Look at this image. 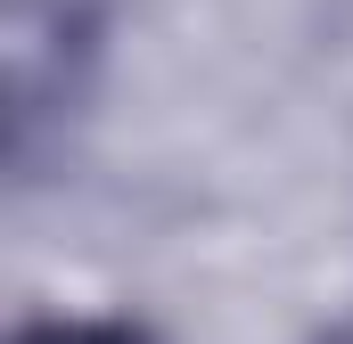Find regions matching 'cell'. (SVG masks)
Segmentation results:
<instances>
[{
	"label": "cell",
	"instance_id": "obj_1",
	"mask_svg": "<svg viewBox=\"0 0 353 344\" xmlns=\"http://www.w3.org/2000/svg\"><path fill=\"white\" fill-rule=\"evenodd\" d=\"M33 344H107V336H90V328H50V336H33Z\"/></svg>",
	"mask_w": 353,
	"mask_h": 344
}]
</instances>
